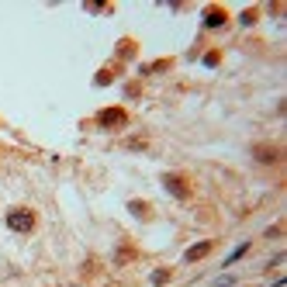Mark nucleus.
Wrapping results in <instances>:
<instances>
[{"label":"nucleus","instance_id":"obj_1","mask_svg":"<svg viewBox=\"0 0 287 287\" xmlns=\"http://www.w3.org/2000/svg\"><path fill=\"white\" fill-rule=\"evenodd\" d=\"M35 225H38V215H35L31 208H11V211H7V228H11V232L28 235V232H35Z\"/></svg>","mask_w":287,"mask_h":287},{"label":"nucleus","instance_id":"obj_2","mask_svg":"<svg viewBox=\"0 0 287 287\" xmlns=\"http://www.w3.org/2000/svg\"><path fill=\"white\" fill-rule=\"evenodd\" d=\"M125 121H128V114L121 111V107H104V111L97 114V125H101V128H121Z\"/></svg>","mask_w":287,"mask_h":287},{"label":"nucleus","instance_id":"obj_3","mask_svg":"<svg viewBox=\"0 0 287 287\" xmlns=\"http://www.w3.org/2000/svg\"><path fill=\"white\" fill-rule=\"evenodd\" d=\"M208 253H211V242H208V239H204V242H194L190 249L184 253V263H197L201 256H208Z\"/></svg>","mask_w":287,"mask_h":287},{"label":"nucleus","instance_id":"obj_4","mask_svg":"<svg viewBox=\"0 0 287 287\" xmlns=\"http://www.w3.org/2000/svg\"><path fill=\"white\" fill-rule=\"evenodd\" d=\"M163 187H166L170 194H177L180 201H187V184L177 177V173H170V177H163Z\"/></svg>","mask_w":287,"mask_h":287},{"label":"nucleus","instance_id":"obj_5","mask_svg":"<svg viewBox=\"0 0 287 287\" xmlns=\"http://www.w3.org/2000/svg\"><path fill=\"white\" fill-rule=\"evenodd\" d=\"M253 156H256L260 163H277V159H280L277 145H256V149H253Z\"/></svg>","mask_w":287,"mask_h":287},{"label":"nucleus","instance_id":"obj_6","mask_svg":"<svg viewBox=\"0 0 287 287\" xmlns=\"http://www.w3.org/2000/svg\"><path fill=\"white\" fill-rule=\"evenodd\" d=\"M246 249H249V242H242V246H235V249L228 253V260H225V266H232V263H235L239 256H246Z\"/></svg>","mask_w":287,"mask_h":287},{"label":"nucleus","instance_id":"obj_7","mask_svg":"<svg viewBox=\"0 0 287 287\" xmlns=\"http://www.w3.org/2000/svg\"><path fill=\"white\" fill-rule=\"evenodd\" d=\"M149 280H152L156 287H159V284H166V280H170V270H156V273H152Z\"/></svg>","mask_w":287,"mask_h":287},{"label":"nucleus","instance_id":"obj_8","mask_svg":"<svg viewBox=\"0 0 287 287\" xmlns=\"http://www.w3.org/2000/svg\"><path fill=\"white\" fill-rule=\"evenodd\" d=\"M222 21H225V14H222V11H215V14H208V21H204V24H208V28H218Z\"/></svg>","mask_w":287,"mask_h":287},{"label":"nucleus","instance_id":"obj_9","mask_svg":"<svg viewBox=\"0 0 287 287\" xmlns=\"http://www.w3.org/2000/svg\"><path fill=\"white\" fill-rule=\"evenodd\" d=\"M211 287H235V277H218Z\"/></svg>","mask_w":287,"mask_h":287},{"label":"nucleus","instance_id":"obj_10","mask_svg":"<svg viewBox=\"0 0 287 287\" xmlns=\"http://www.w3.org/2000/svg\"><path fill=\"white\" fill-rule=\"evenodd\" d=\"M132 215H139V218H145V215H149V211L142 208V201H132Z\"/></svg>","mask_w":287,"mask_h":287}]
</instances>
